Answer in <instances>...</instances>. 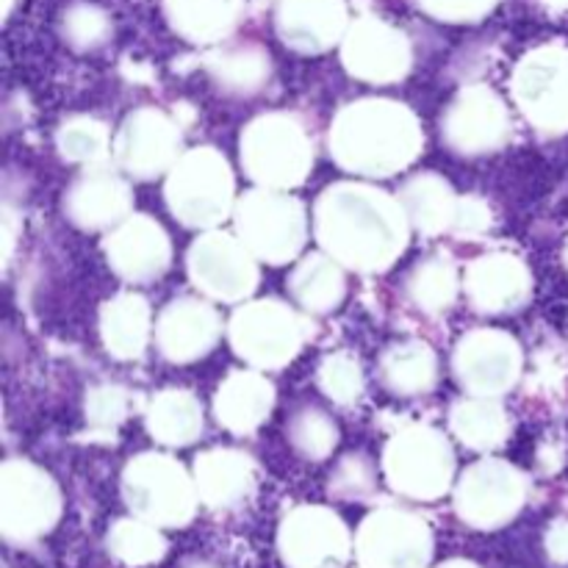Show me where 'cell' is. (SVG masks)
Instances as JSON below:
<instances>
[{"label": "cell", "mask_w": 568, "mask_h": 568, "mask_svg": "<svg viewBox=\"0 0 568 568\" xmlns=\"http://www.w3.org/2000/svg\"><path fill=\"white\" fill-rule=\"evenodd\" d=\"M288 292H292L294 303L303 305L308 314H331L347 294L342 264L331 258L325 250L305 255L288 275Z\"/></svg>", "instance_id": "f546056e"}, {"label": "cell", "mask_w": 568, "mask_h": 568, "mask_svg": "<svg viewBox=\"0 0 568 568\" xmlns=\"http://www.w3.org/2000/svg\"><path fill=\"white\" fill-rule=\"evenodd\" d=\"M442 139L458 155L497 153L510 139L508 105L491 87L471 83L444 111Z\"/></svg>", "instance_id": "7c38bea8"}, {"label": "cell", "mask_w": 568, "mask_h": 568, "mask_svg": "<svg viewBox=\"0 0 568 568\" xmlns=\"http://www.w3.org/2000/svg\"><path fill=\"white\" fill-rule=\"evenodd\" d=\"M342 61L344 70L358 81L386 87L408 75L414 64V48L405 31L394 28L392 22L381 17H361L349 22L344 33Z\"/></svg>", "instance_id": "9a60e30c"}, {"label": "cell", "mask_w": 568, "mask_h": 568, "mask_svg": "<svg viewBox=\"0 0 568 568\" xmlns=\"http://www.w3.org/2000/svg\"><path fill=\"white\" fill-rule=\"evenodd\" d=\"M491 227V209L480 197H460L453 231L458 236H483Z\"/></svg>", "instance_id": "7bdbcfd3"}, {"label": "cell", "mask_w": 568, "mask_h": 568, "mask_svg": "<svg viewBox=\"0 0 568 568\" xmlns=\"http://www.w3.org/2000/svg\"><path fill=\"white\" fill-rule=\"evenodd\" d=\"M347 28V0H277L275 6L277 37L297 53H325L342 42Z\"/></svg>", "instance_id": "44dd1931"}, {"label": "cell", "mask_w": 568, "mask_h": 568, "mask_svg": "<svg viewBox=\"0 0 568 568\" xmlns=\"http://www.w3.org/2000/svg\"><path fill=\"white\" fill-rule=\"evenodd\" d=\"M105 261L128 283H148L164 275L172 261V242L148 214H131L111 227L103 242Z\"/></svg>", "instance_id": "d6986e66"}, {"label": "cell", "mask_w": 568, "mask_h": 568, "mask_svg": "<svg viewBox=\"0 0 568 568\" xmlns=\"http://www.w3.org/2000/svg\"><path fill=\"white\" fill-rule=\"evenodd\" d=\"M172 31L192 44H216L242 22L244 0H164Z\"/></svg>", "instance_id": "4316f807"}, {"label": "cell", "mask_w": 568, "mask_h": 568, "mask_svg": "<svg viewBox=\"0 0 568 568\" xmlns=\"http://www.w3.org/2000/svg\"><path fill=\"white\" fill-rule=\"evenodd\" d=\"M430 549L427 525L405 510H377L361 525L358 555L366 568H425Z\"/></svg>", "instance_id": "e0dca14e"}, {"label": "cell", "mask_w": 568, "mask_h": 568, "mask_svg": "<svg viewBox=\"0 0 568 568\" xmlns=\"http://www.w3.org/2000/svg\"><path fill=\"white\" fill-rule=\"evenodd\" d=\"M155 333L150 303L136 292H122L100 308V338L111 358L136 361Z\"/></svg>", "instance_id": "d4e9b609"}, {"label": "cell", "mask_w": 568, "mask_h": 568, "mask_svg": "<svg viewBox=\"0 0 568 568\" xmlns=\"http://www.w3.org/2000/svg\"><path fill=\"white\" fill-rule=\"evenodd\" d=\"M314 233L331 258L355 272H386L405 253L410 222L399 197L369 183H331L314 205Z\"/></svg>", "instance_id": "6da1fadb"}, {"label": "cell", "mask_w": 568, "mask_h": 568, "mask_svg": "<svg viewBox=\"0 0 568 568\" xmlns=\"http://www.w3.org/2000/svg\"><path fill=\"white\" fill-rule=\"evenodd\" d=\"M381 381L397 397H419L438 381V358L425 342H399L381 358Z\"/></svg>", "instance_id": "4dcf8cb0"}, {"label": "cell", "mask_w": 568, "mask_h": 568, "mask_svg": "<svg viewBox=\"0 0 568 568\" xmlns=\"http://www.w3.org/2000/svg\"><path fill=\"white\" fill-rule=\"evenodd\" d=\"M549 552L560 564H568V521H558V525L549 530Z\"/></svg>", "instance_id": "ee69618b"}, {"label": "cell", "mask_w": 568, "mask_h": 568, "mask_svg": "<svg viewBox=\"0 0 568 568\" xmlns=\"http://www.w3.org/2000/svg\"><path fill=\"white\" fill-rule=\"evenodd\" d=\"M131 410V394L114 383L94 386L87 394V422L98 433H114Z\"/></svg>", "instance_id": "ab89813d"}, {"label": "cell", "mask_w": 568, "mask_h": 568, "mask_svg": "<svg viewBox=\"0 0 568 568\" xmlns=\"http://www.w3.org/2000/svg\"><path fill=\"white\" fill-rule=\"evenodd\" d=\"M272 408H275V386L266 381V375H261V369L231 372L214 394L216 422L236 436L258 430L270 419Z\"/></svg>", "instance_id": "cb8c5ba5"}, {"label": "cell", "mask_w": 568, "mask_h": 568, "mask_svg": "<svg viewBox=\"0 0 568 568\" xmlns=\"http://www.w3.org/2000/svg\"><path fill=\"white\" fill-rule=\"evenodd\" d=\"M527 499V477L508 460L486 458L464 471L455 491L460 519L480 530H494L514 519Z\"/></svg>", "instance_id": "5bb4252c"}, {"label": "cell", "mask_w": 568, "mask_h": 568, "mask_svg": "<svg viewBox=\"0 0 568 568\" xmlns=\"http://www.w3.org/2000/svg\"><path fill=\"white\" fill-rule=\"evenodd\" d=\"M222 320L205 300H172L155 320V347L170 364H194L214 349Z\"/></svg>", "instance_id": "ffe728a7"}, {"label": "cell", "mask_w": 568, "mask_h": 568, "mask_svg": "<svg viewBox=\"0 0 568 568\" xmlns=\"http://www.w3.org/2000/svg\"><path fill=\"white\" fill-rule=\"evenodd\" d=\"M320 388L336 405H353L364 394V372L355 355L333 353L320 364Z\"/></svg>", "instance_id": "f35d334b"}, {"label": "cell", "mask_w": 568, "mask_h": 568, "mask_svg": "<svg viewBox=\"0 0 568 568\" xmlns=\"http://www.w3.org/2000/svg\"><path fill=\"white\" fill-rule=\"evenodd\" d=\"M541 3H547L549 9H568V0H541Z\"/></svg>", "instance_id": "f6af8a7d"}, {"label": "cell", "mask_w": 568, "mask_h": 568, "mask_svg": "<svg viewBox=\"0 0 568 568\" xmlns=\"http://www.w3.org/2000/svg\"><path fill=\"white\" fill-rule=\"evenodd\" d=\"M281 552L292 568H342L349 552V532L333 510L305 505L283 521Z\"/></svg>", "instance_id": "ac0fdd59"}, {"label": "cell", "mask_w": 568, "mask_h": 568, "mask_svg": "<svg viewBox=\"0 0 568 568\" xmlns=\"http://www.w3.org/2000/svg\"><path fill=\"white\" fill-rule=\"evenodd\" d=\"M288 444L297 449L303 458L322 460L336 449L338 444V425L331 419V414L316 405H303L292 414L286 425Z\"/></svg>", "instance_id": "e575fe53"}, {"label": "cell", "mask_w": 568, "mask_h": 568, "mask_svg": "<svg viewBox=\"0 0 568 568\" xmlns=\"http://www.w3.org/2000/svg\"><path fill=\"white\" fill-rule=\"evenodd\" d=\"M144 427L150 436L166 447H189L203 433V405L192 392L166 388L155 394L144 414Z\"/></svg>", "instance_id": "f1b7e54d"}, {"label": "cell", "mask_w": 568, "mask_h": 568, "mask_svg": "<svg viewBox=\"0 0 568 568\" xmlns=\"http://www.w3.org/2000/svg\"><path fill=\"white\" fill-rule=\"evenodd\" d=\"M464 292L471 308L480 314H508L530 300L532 277L525 261L516 255L488 253L466 266Z\"/></svg>", "instance_id": "7402d4cb"}, {"label": "cell", "mask_w": 568, "mask_h": 568, "mask_svg": "<svg viewBox=\"0 0 568 568\" xmlns=\"http://www.w3.org/2000/svg\"><path fill=\"white\" fill-rule=\"evenodd\" d=\"M109 547L116 558L125 564H153L164 555V538L155 532V525L150 521H116L109 536Z\"/></svg>", "instance_id": "74e56055"}, {"label": "cell", "mask_w": 568, "mask_h": 568, "mask_svg": "<svg viewBox=\"0 0 568 568\" xmlns=\"http://www.w3.org/2000/svg\"><path fill=\"white\" fill-rule=\"evenodd\" d=\"M233 353L253 369H283L308 338V325L281 300H255L242 305L227 325Z\"/></svg>", "instance_id": "ba28073f"}, {"label": "cell", "mask_w": 568, "mask_h": 568, "mask_svg": "<svg viewBox=\"0 0 568 568\" xmlns=\"http://www.w3.org/2000/svg\"><path fill=\"white\" fill-rule=\"evenodd\" d=\"M444 568H475V566H469V564H449V566H444Z\"/></svg>", "instance_id": "bcb514c9"}, {"label": "cell", "mask_w": 568, "mask_h": 568, "mask_svg": "<svg viewBox=\"0 0 568 568\" xmlns=\"http://www.w3.org/2000/svg\"><path fill=\"white\" fill-rule=\"evenodd\" d=\"M166 209L181 225L211 231L236 209V181L225 155L214 148L186 150L166 172Z\"/></svg>", "instance_id": "3957f363"}, {"label": "cell", "mask_w": 568, "mask_h": 568, "mask_svg": "<svg viewBox=\"0 0 568 568\" xmlns=\"http://www.w3.org/2000/svg\"><path fill=\"white\" fill-rule=\"evenodd\" d=\"M55 148L72 164H100L111 150V133L94 116H70L55 133Z\"/></svg>", "instance_id": "d590c367"}, {"label": "cell", "mask_w": 568, "mask_h": 568, "mask_svg": "<svg viewBox=\"0 0 568 568\" xmlns=\"http://www.w3.org/2000/svg\"><path fill=\"white\" fill-rule=\"evenodd\" d=\"M197 494L211 508H231L242 503L255 483V464L247 453L231 447L205 449L194 460Z\"/></svg>", "instance_id": "484cf974"}, {"label": "cell", "mask_w": 568, "mask_h": 568, "mask_svg": "<svg viewBox=\"0 0 568 568\" xmlns=\"http://www.w3.org/2000/svg\"><path fill=\"white\" fill-rule=\"evenodd\" d=\"M122 497L139 519L155 527H181L197 510V483L175 458L142 453L122 471Z\"/></svg>", "instance_id": "5b68a950"}, {"label": "cell", "mask_w": 568, "mask_h": 568, "mask_svg": "<svg viewBox=\"0 0 568 568\" xmlns=\"http://www.w3.org/2000/svg\"><path fill=\"white\" fill-rule=\"evenodd\" d=\"M205 70L216 81L222 92L255 94L266 87L272 75L270 53L258 44H236L222 48L205 59Z\"/></svg>", "instance_id": "d6a6232c"}, {"label": "cell", "mask_w": 568, "mask_h": 568, "mask_svg": "<svg viewBox=\"0 0 568 568\" xmlns=\"http://www.w3.org/2000/svg\"><path fill=\"white\" fill-rule=\"evenodd\" d=\"M399 203H403L408 222L416 231L427 236H438L444 231H453L455 211L460 197L455 189L436 172H419L408 178L399 189Z\"/></svg>", "instance_id": "83f0119b"}, {"label": "cell", "mask_w": 568, "mask_h": 568, "mask_svg": "<svg viewBox=\"0 0 568 568\" xmlns=\"http://www.w3.org/2000/svg\"><path fill=\"white\" fill-rule=\"evenodd\" d=\"M460 286H464V281H460L455 264L449 258H442V255L419 261L405 277V294L425 314L447 311L458 300Z\"/></svg>", "instance_id": "836d02e7"}, {"label": "cell", "mask_w": 568, "mask_h": 568, "mask_svg": "<svg viewBox=\"0 0 568 568\" xmlns=\"http://www.w3.org/2000/svg\"><path fill=\"white\" fill-rule=\"evenodd\" d=\"M239 155L247 178L258 186L288 192L308 178L314 166V142L297 116L270 111L244 128Z\"/></svg>", "instance_id": "277c9868"}, {"label": "cell", "mask_w": 568, "mask_h": 568, "mask_svg": "<svg viewBox=\"0 0 568 568\" xmlns=\"http://www.w3.org/2000/svg\"><path fill=\"white\" fill-rule=\"evenodd\" d=\"M111 31H114L111 17L94 3H72L61 14V37L81 53L103 48L111 39Z\"/></svg>", "instance_id": "8d00e7d4"}, {"label": "cell", "mask_w": 568, "mask_h": 568, "mask_svg": "<svg viewBox=\"0 0 568 568\" xmlns=\"http://www.w3.org/2000/svg\"><path fill=\"white\" fill-rule=\"evenodd\" d=\"M183 133L170 114L155 105L131 111L114 139V159L136 181H150L175 166L181 159Z\"/></svg>", "instance_id": "2e32d148"}, {"label": "cell", "mask_w": 568, "mask_h": 568, "mask_svg": "<svg viewBox=\"0 0 568 568\" xmlns=\"http://www.w3.org/2000/svg\"><path fill=\"white\" fill-rule=\"evenodd\" d=\"M383 471L394 491L410 499H438L455 477L453 444L436 427L408 425L388 438Z\"/></svg>", "instance_id": "52a82bcc"}, {"label": "cell", "mask_w": 568, "mask_h": 568, "mask_svg": "<svg viewBox=\"0 0 568 568\" xmlns=\"http://www.w3.org/2000/svg\"><path fill=\"white\" fill-rule=\"evenodd\" d=\"M327 142L342 170L364 178H392L419 159L425 133L414 111L399 100L364 98L338 111Z\"/></svg>", "instance_id": "7a4b0ae2"}, {"label": "cell", "mask_w": 568, "mask_h": 568, "mask_svg": "<svg viewBox=\"0 0 568 568\" xmlns=\"http://www.w3.org/2000/svg\"><path fill=\"white\" fill-rule=\"evenodd\" d=\"M236 233L250 253L272 266L288 264L308 239L305 205L281 189H253L233 209Z\"/></svg>", "instance_id": "8992f818"}, {"label": "cell", "mask_w": 568, "mask_h": 568, "mask_svg": "<svg viewBox=\"0 0 568 568\" xmlns=\"http://www.w3.org/2000/svg\"><path fill=\"white\" fill-rule=\"evenodd\" d=\"M375 486V466L364 455H347L331 477V491L338 497H364Z\"/></svg>", "instance_id": "60d3db41"}, {"label": "cell", "mask_w": 568, "mask_h": 568, "mask_svg": "<svg viewBox=\"0 0 568 568\" xmlns=\"http://www.w3.org/2000/svg\"><path fill=\"white\" fill-rule=\"evenodd\" d=\"M61 510L53 477L31 460L11 458L0 471V521L9 541H33L55 525Z\"/></svg>", "instance_id": "30bf717a"}, {"label": "cell", "mask_w": 568, "mask_h": 568, "mask_svg": "<svg viewBox=\"0 0 568 568\" xmlns=\"http://www.w3.org/2000/svg\"><path fill=\"white\" fill-rule=\"evenodd\" d=\"M449 427L466 447L477 453H491L510 436V419L503 405L494 397H475V394L455 403Z\"/></svg>", "instance_id": "1f68e13d"}, {"label": "cell", "mask_w": 568, "mask_h": 568, "mask_svg": "<svg viewBox=\"0 0 568 568\" xmlns=\"http://www.w3.org/2000/svg\"><path fill=\"white\" fill-rule=\"evenodd\" d=\"M514 100L541 133L568 131V48L541 44L516 64Z\"/></svg>", "instance_id": "9c48e42d"}, {"label": "cell", "mask_w": 568, "mask_h": 568, "mask_svg": "<svg viewBox=\"0 0 568 568\" xmlns=\"http://www.w3.org/2000/svg\"><path fill=\"white\" fill-rule=\"evenodd\" d=\"M61 205L67 220L81 231H109L131 216L133 194L114 172L92 170L70 183Z\"/></svg>", "instance_id": "603a6c76"}, {"label": "cell", "mask_w": 568, "mask_h": 568, "mask_svg": "<svg viewBox=\"0 0 568 568\" xmlns=\"http://www.w3.org/2000/svg\"><path fill=\"white\" fill-rule=\"evenodd\" d=\"M9 11H11V0H6V3H3V14H9Z\"/></svg>", "instance_id": "7dc6e473"}, {"label": "cell", "mask_w": 568, "mask_h": 568, "mask_svg": "<svg viewBox=\"0 0 568 568\" xmlns=\"http://www.w3.org/2000/svg\"><path fill=\"white\" fill-rule=\"evenodd\" d=\"M425 14L442 22H477L497 9L499 0H416Z\"/></svg>", "instance_id": "b9f144b4"}, {"label": "cell", "mask_w": 568, "mask_h": 568, "mask_svg": "<svg viewBox=\"0 0 568 568\" xmlns=\"http://www.w3.org/2000/svg\"><path fill=\"white\" fill-rule=\"evenodd\" d=\"M247 244L227 233H205L189 247L186 266L194 286L220 303H244L258 286V264Z\"/></svg>", "instance_id": "8fae6325"}, {"label": "cell", "mask_w": 568, "mask_h": 568, "mask_svg": "<svg viewBox=\"0 0 568 568\" xmlns=\"http://www.w3.org/2000/svg\"><path fill=\"white\" fill-rule=\"evenodd\" d=\"M453 372L460 388L475 397H503L519 383L521 347L510 333L477 327L458 342Z\"/></svg>", "instance_id": "4fadbf2b"}]
</instances>
